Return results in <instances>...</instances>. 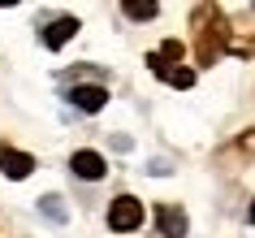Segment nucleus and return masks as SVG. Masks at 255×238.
<instances>
[{
  "instance_id": "1",
  "label": "nucleus",
  "mask_w": 255,
  "mask_h": 238,
  "mask_svg": "<svg viewBox=\"0 0 255 238\" xmlns=\"http://www.w3.org/2000/svg\"><path fill=\"white\" fill-rule=\"evenodd\" d=\"M190 22H195V61H199V65H212L216 56L229 48V22H225V13H221L216 4H195Z\"/></svg>"
},
{
  "instance_id": "2",
  "label": "nucleus",
  "mask_w": 255,
  "mask_h": 238,
  "mask_svg": "<svg viewBox=\"0 0 255 238\" xmlns=\"http://www.w3.org/2000/svg\"><path fill=\"white\" fill-rule=\"evenodd\" d=\"M143 225V204L134 195H117L108 204V230H117V234H130Z\"/></svg>"
},
{
  "instance_id": "3",
  "label": "nucleus",
  "mask_w": 255,
  "mask_h": 238,
  "mask_svg": "<svg viewBox=\"0 0 255 238\" xmlns=\"http://www.w3.org/2000/svg\"><path fill=\"white\" fill-rule=\"evenodd\" d=\"M0 173H4V178H13V182H22V178L35 173V156L17 152V147H9V143H0Z\"/></svg>"
},
{
  "instance_id": "4",
  "label": "nucleus",
  "mask_w": 255,
  "mask_h": 238,
  "mask_svg": "<svg viewBox=\"0 0 255 238\" xmlns=\"http://www.w3.org/2000/svg\"><path fill=\"white\" fill-rule=\"evenodd\" d=\"M147 65L156 69V78H164L169 87H177V91H190V87H195V69H186V65H169L160 56H147Z\"/></svg>"
},
{
  "instance_id": "5",
  "label": "nucleus",
  "mask_w": 255,
  "mask_h": 238,
  "mask_svg": "<svg viewBox=\"0 0 255 238\" xmlns=\"http://www.w3.org/2000/svg\"><path fill=\"white\" fill-rule=\"evenodd\" d=\"M156 225H160L164 238H186V212L177 204H160L156 208Z\"/></svg>"
},
{
  "instance_id": "6",
  "label": "nucleus",
  "mask_w": 255,
  "mask_h": 238,
  "mask_svg": "<svg viewBox=\"0 0 255 238\" xmlns=\"http://www.w3.org/2000/svg\"><path fill=\"white\" fill-rule=\"evenodd\" d=\"M74 30H78V17H56V22H48L39 30V39H43V48H65L74 39Z\"/></svg>"
},
{
  "instance_id": "7",
  "label": "nucleus",
  "mask_w": 255,
  "mask_h": 238,
  "mask_svg": "<svg viewBox=\"0 0 255 238\" xmlns=\"http://www.w3.org/2000/svg\"><path fill=\"white\" fill-rule=\"evenodd\" d=\"M69 169L78 173V178H87V182H100V178H104V156H100V152H74Z\"/></svg>"
},
{
  "instance_id": "8",
  "label": "nucleus",
  "mask_w": 255,
  "mask_h": 238,
  "mask_svg": "<svg viewBox=\"0 0 255 238\" xmlns=\"http://www.w3.org/2000/svg\"><path fill=\"white\" fill-rule=\"evenodd\" d=\"M69 100H74V108H82V113H100V108L108 104V91L104 87H74Z\"/></svg>"
},
{
  "instance_id": "9",
  "label": "nucleus",
  "mask_w": 255,
  "mask_h": 238,
  "mask_svg": "<svg viewBox=\"0 0 255 238\" xmlns=\"http://www.w3.org/2000/svg\"><path fill=\"white\" fill-rule=\"evenodd\" d=\"M121 13H126V17H134V22H151V17L160 13V9H156V4H138V0H126V4H121Z\"/></svg>"
},
{
  "instance_id": "10",
  "label": "nucleus",
  "mask_w": 255,
  "mask_h": 238,
  "mask_svg": "<svg viewBox=\"0 0 255 238\" xmlns=\"http://www.w3.org/2000/svg\"><path fill=\"white\" fill-rule=\"evenodd\" d=\"M247 217H251V225H255V204H251V212H247Z\"/></svg>"
}]
</instances>
